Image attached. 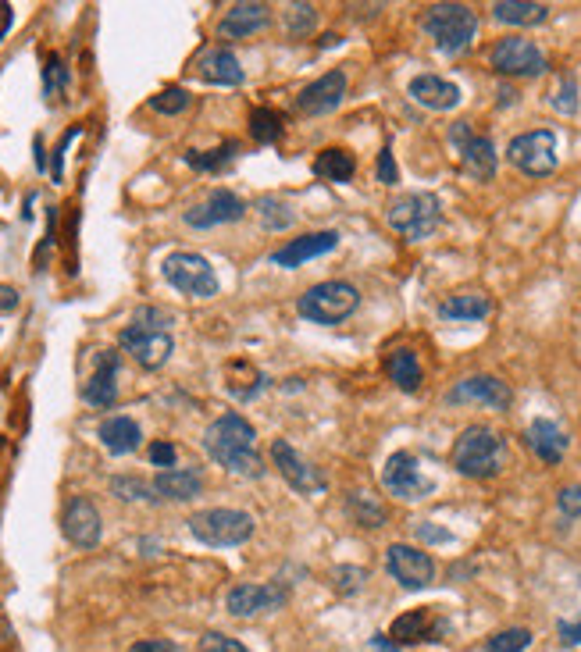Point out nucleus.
I'll return each mask as SVG.
<instances>
[{
    "instance_id": "nucleus-51",
    "label": "nucleus",
    "mask_w": 581,
    "mask_h": 652,
    "mask_svg": "<svg viewBox=\"0 0 581 652\" xmlns=\"http://www.w3.org/2000/svg\"><path fill=\"white\" fill-rule=\"evenodd\" d=\"M418 538H425V542H450V531L446 528H435L432 521H425V524H418Z\"/></svg>"
},
{
    "instance_id": "nucleus-21",
    "label": "nucleus",
    "mask_w": 581,
    "mask_h": 652,
    "mask_svg": "<svg viewBox=\"0 0 581 652\" xmlns=\"http://www.w3.org/2000/svg\"><path fill=\"white\" fill-rule=\"evenodd\" d=\"M118 364H122L118 350H100L97 353V371H93L90 382L82 385V400L90 403V407H97V410L115 407V400H118Z\"/></svg>"
},
{
    "instance_id": "nucleus-41",
    "label": "nucleus",
    "mask_w": 581,
    "mask_h": 652,
    "mask_svg": "<svg viewBox=\"0 0 581 652\" xmlns=\"http://www.w3.org/2000/svg\"><path fill=\"white\" fill-rule=\"evenodd\" d=\"M65 86H68V68L61 65L58 54H50L47 68H43V97L58 100L61 93H65Z\"/></svg>"
},
{
    "instance_id": "nucleus-27",
    "label": "nucleus",
    "mask_w": 581,
    "mask_h": 652,
    "mask_svg": "<svg viewBox=\"0 0 581 652\" xmlns=\"http://www.w3.org/2000/svg\"><path fill=\"white\" fill-rule=\"evenodd\" d=\"M100 442H104L107 453H115V457H125V453H136L143 442V432L140 424L132 421V417L118 414V417H107V421H100L97 428Z\"/></svg>"
},
{
    "instance_id": "nucleus-46",
    "label": "nucleus",
    "mask_w": 581,
    "mask_h": 652,
    "mask_svg": "<svg viewBox=\"0 0 581 652\" xmlns=\"http://www.w3.org/2000/svg\"><path fill=\"white\" fill-rule=\"evenodd\" d=\"M557 506L564 517H581V485H567V489H560Z\"/></svg>"
},
{
    "instance_id": "nucleus-26",
    "label": "nucleus",
    "mask_w": 581,
    "mask_h": 652,
    "mask_svg": "<svg viewBox=\"0 0 581 652\" xmlns=\"http://www.w3.org/2000/svg\"><path fill=\"white\" fill-rule=\"evenodd\" d=\"M197 72H200V79L211 82V86H239V82H243V65H239V58L229 47L207 50L204 58L197 61Z\"/></svg>"
},
{
    "instance_id": "nucleus-7",
    "label": "nucleus",
    "mask_w": 581,
    "mask_h": 652,
    "mask_svg": "<svg viewBox=\"0 0 581 652\" xmlns=\"http://www.w3.org/2000/svg\"><path fill=\"white\" fill-rule=\"evenodd\" d=\"M164 282L172 289H179L182 296H193V300H211L218 296V275H214L211 261L200 257V253L189 250H175L164 257L161 264Z\"/></svg>"
},
{
    "instance_id": "nucleus-36",
    "label": "nucleus",
    "mask_w": 581,
    "mask_h": 652,
    "mask_svg": "<svg viewBox=\"0 0 581 652\" xmlns=\"http://www.w3.org/2000/svg\"><path fill=\"white\" fill-rule=\"evenodd\" d=\"M111 496L125 499V503H157L154 485L136 478V474H118V478H111Z\"/></svg>"
},
{
    "instance_id": "nucleus-38",
    "label": "nucleus",
    "mask_w": 581,
    "mask_h": 652,
    "mask_svg": "<svg viewBox=\"0 0 581 652\" xmlns=\"http://www.w3.org/2000/svg\"><path fill=\"white\" fill-rule=\"evenodd\" d=\"M250 136L257 143H275L282 136V115L279 111H271V107H257L254 115H250Z\"/></svg>"
},
{
    "instance_id": "nucleus-28",
    "label": "nucleus",
    "mask_w": 581,
    "mask_h": 652,
    "mask_svg": "<svg viewBox=\"0 0 581 652\" xmlns=\"http://www.w3.org/2000/svg\"><path fill=\"white\" fill-rule=\"evenodd\" d=\"M439 631H442V624L432 617V610H410V613H403V617H396V624H393L396 645L435 642Z\"/></svg>"
},
{
    "instance_id": "nucleus-47",
    "label": "nucleus",
    "mask_w": 581,
    "mask_h": 652,
    "mask_svg": "<svg viewBox=\"0 0 581 652\" xmlns=\"http://www.w3.org/2000/svg\"><path fill=\"white\" fill-rule=\"evenodd\" d=\"M378 182H382V186H396V182H400V168H396V157H393V150L385 147L382 154H378Z\"/></svg>"
},
{
    "instance_id": "nucleus-8",
    "label": "nucleus",
    "mask_w": 581,
    "mask_h": 652,
    "mask_svg": "<svg viewBox=\"0 0 581 652\" xmlns=\"http://www.w3.org/2000/svg\"><path fill=\"white\" fill-rule=\"evenodd\" d=\"M507 161L514 164L517 172L532 175V179H542V175L557 172V132L553 129H532L521 132V136L510 139L507 147Z\"/></svg>"
},
{
    "instance_id": "nucleus-23",
    "label": "nucleus",
    "mask_w": 581,
    "mask_h": 652,
    "mask_svg": "<svg viewBox=\"0 0 581 652\" xmlns=\"http://www.w3.org/2000/svg\"><path fill=\"white\" fill-rule=\"evenodd\" d=\"M524 442H528V449H532L542 464H560L567 446H571L564 428H560L557 421H549V417H535V421L528 424V432H524Z\"/></svg>"
},
{
    "instance_id": "nucleus-55",
    "label": "nucleus",
    "mask_w": 581,
    "mask_h": 652,
    "mask_svg": "<svg viewBox=\"0 0 581 652\" xmlns=\"http://www.w3.org/2000/svg\"><path fill=\"white\" fill-rule=\"evenodd\" d=\"M36 168H40V172H47V157H43V143H40V139H36Z\"/></svg>"
},
{
    "instance_id": "nucleus-14",
    "label": "nucleus",
    "mask_w": 581,
    "mask_h": 652,
    "mask_svg": "<svg viewBox=\"0 0 581 652\" xmlns=\"http://www.w3.org/2000/svg\"><path fill=\"white\" fill-rule=\"evenodd\" d=\"M118 343H122V350L129 353L143 371H157V367H164L175 350L172 335L168 332H150V328H140V325H125L122 335H118Z\"/></svg>"
},
{
    "instance_id": "nucleus-52",
    "label": "nucleus",
    "mask_w": 581,
    "mask_h": 652,
    "mask_svg": "<svg viewBox=\"0 0 581 652\" xmlns=\"http://www.w3.org/2000/svg\"><path fill=\"white\" fill-rule=\"evenodd\" d=\"M557 631H560V638H564L567 645H581V624H571V620H560Z\"/></svg>"
},
{
    "instance_id": "nucleus-17",
    "label": "nucleus",
    "mask_w": 581,
    "mask_h": 652,
    "mask_svg": "<svg viewBox=\"0 0 581 652\" xmlns=\"http://www.w3.org/2000/svg\"><path fill=\"white\" fill-rule=\"evenodd\" d=\"M346 97V72H325L321 79H314L311 86H303L300 97H296V111L307 118H321L332 115Z\"/></svg>"
},
{
    "instance_id": "nucleus-11",
    "label": "nucleus",
    "mask_w": 581,
    "mask_h": 652,
    "mask_svg": "<svg viewBox=\"0 0 581 652\" xmlns=\"http://www.w3.org/2000/svg\"><path fill=\"white\" fill-rule=\"evenodd\" d=\"M489 65L500 75H514V79H532V75L546 72V54L524 36H503L496 47L489 50Z\"/></svg>"
},
{
    "instance_id": "nucleus-24",
    "label": "nucleus",
    "mask_w": 581,
    "mask_h": 652,
    "mask_svg": "<svg viewBox=\"0 0 581 652\" xmlns=\"http://www.w3.org/2000/svg\"><path fill=\"white\" fill-rule=\"evenodd\" d=\"M407 93L421 107H428V111H453L460 104V86L450 79H442V75H418V79H410Z\"/></svg>"
},
{
    "instance_id": "nucleus-43",
    "label": "nucleus",
    "mask_w": 581,
    "mask_h": 652,
    "mask_svg": "<svg viewBox=\"0 0 581 652\" xmlns=\"http://www.w3.org/2000/svg\"><path fill=\"white\" fill-rule=\"evenodd\" d=\"M132 325L140 328H150V332H168V325H172V314L161 307H136V314H132Z\"/></svg>"
},
{
    "instance_id": "nucleus-49",
    "label": "nucleus",
    "mask_w": 581,
    "mask_h": 652,
    "mask_svg": "<svg viewBox=\"0 0 581 652\" xmlns=\"http://www.w3.org/2000/svg\"><path fill=\"white\" fill-rule=\"evenodd\" d=\"M75 136H79V129L65 132V136H61V143H58V150H54V168H50V179H54V182H61V179H65V172H61V164H65L68 143H72Z\"/></svg>"
},
{
    "instance_id": "nucleus-31",
    "label": "nucleus",
    "mask_w": 581,
    "mask_h": 652,
    "mask_svg": "<svg viewBox=\"0 0 581 652\" xmlns=\"http://www.w3.org/2000/svg\"><path fill=\"white\" fill-rule=\"evenodd\" d=\"M314 175L328 182H350L357 175V161H353L350 150L343 147H325L314 157Z\"/></svg>"
},
{
    "instance_id": "nucleus-37",
    "label": "nucleus",
    "mask_w": 581,
    "mask_h": 652,
    "mask_svg": "<svg viewBox=\"0 0 581 652\" xmlns=\"http://www.w3.org/2000/svg\"><path fill=\"white\" fill-rule=\"evenodd\" d=\"M282 18H286V33L293 36V40H303V36L314 33V25H318V8H314V4H289V8L282 11Z\"/></svg>"
},
{
    "instance_id": "nucleus-5",
    "label": "nucleus",
    "mask_w": 581,
    "mask_h": 652,
    "mask_svg": "<svg viewBox=\"0 0 581 652\" xmlns=\"http://www.w3.org/2000/svg\"><path fill=\"white\" fill-rule=\"evenodd\" d=\"M425 33L442 54H460L478 36V15L467 4H435L425 11Z\"/></svg>"
},
{
    "instance_id": "nucleus-1",
    "label": "nucleus",
    "mask_w": 581,
    "mask_h": 652,
    "mask_svg": "<svg viewBox=\"0 0 581 652\" xmlns=\"http://www.w3.org/2000/svg\"><path fill=\"white\" fill-rule=\"evenodd\" d=\"M204 449L214 464L225 467V471H232V474H243V478H261L264 474V460H261V453H257L254 424L246 421L243 414H236V410H229V414H221L218 421L207 424Z\"/></svg>"
},
{
    "instance_id": "nucleus-48",
    "label": "nucleus",
    "mask_w": 581,
    "mask_h": 652,
    "mask_svg": "<svg viewBox=\"0 0 581 652\" xmlns=\"http://www.w3.org/2000/svg\"><path fill=\"white\" fill-rule=\"evenodd\" d=\"M147 457H150V464H154V467H164V471H168V467H175V457H179V453H175L172 442L157 439L154 446H150Z\"/></svg>"
},
{
    "instance_id": "nucleus-15",
    "label": "nucleus",
    "mask_w": 581,
    "mask_h": 652,
    "mask_svg": "<svg viewBox=\"0 0 581 652\" xmlns=\"http://www.w3.org/2000/svg\"><path fill=\"white\" fill-rule=\"evenodd\" d=\"M289 599L286 585H236L229 595H225V610L239 620L261 617V613L282 610Z\"/></svg>"
},
{
    "instance_id": "nucleus-30",
    "label": "nucleus",
    "mask_w": 581,
    "mask_h": 652,
    "mask_svg": "<svg viewBox=\"0 0 581 652\" xmlns=\"http://www.w3.org/2000/svg\"><path fill=\"white\" fill-rule=\"evenodd\" d=\"M385 371H389V378L396 382V389H403V392H418L421 382H425V371H421L418 353L414 350L389 353V357H385Z\"/></svg>"
},
{
    "instance_id": "nucleus-33",
    "label": "nucleus",
    "mask_w": 581,
    "mask_h": 652,
    "mask_svg": "<svg viewBox=\"0 0 581 652\" xmlns=\"http://www.w3.org/2000/svg\"><path fill=\"white\" fill-rule=\"evenodd\" d=\"M346 510H350L353 521L364 524V528H382L385 524V506L378 503L375 496H368V492H350V496H346Z\"/></svg>"
},
{
    "instance_id": "nucleus-32",
    "label": "nucleus",
    "mask_w": 581,
    "mask_h": 652,
    "mask_svg": "<svg viewBox=\"0 0 581 652\" xmlns=\"http://www.w3.org/2000/svg\"><path fill=\"white\" fill-rule=\"evenodd\" d=\"M492 15H496V22H507V25H539L546 22L549 8L546 4H535V0H496Z\"/></svg>"
},
{
    "instance_id": "nucleus-39",
    "label": "nucleus",
    "mask_w": 581,
    "mask_h": 652,
    "mask_svg": "<svg viewBox=\"0 0 581 652\" xmlns=\"http://www.w3.org/2000/svg\"><path fill=\"white\" fill-rule=\"evenodd\" d=\"M532 645V631L528 628H507L500 635H492L485 642V652H524Z\"/></svg>"
},
{
    "instance_id": "nucleus-35",
    "label": "nucleus",
    "mask_w": 581,
    "mask_h": 652,
    "mask_svg": "<svg viewBox=\"0 0 581 652\" xmlns=\"http://www.w3.org/2000/svg\"><path fill=\"white\" fill-rule=\"evenodd\" d=\"M257 218H261V225H264L268 232H286V229H293L296 214L289 211L286 200H275V196H261V200H257Z\"/></svg>"
},
{
    "instance_id": "nucleus-40",
    "label": "nucleus",
    "mask_w": 581,
    "mask_h": 652,
    "mask_svg": "<svg viewBox=\"0 0 581 652\" xmlns=\"http://www.w3.org/2000/svg\"><path fill=\"white\" fill-rule=\"evenodd\" d=\"M189 90H182V86H168V90H161L157 97H150V107H154L157 115H182L189 107Z\"/></svg>"
},
{
    "instance_id": "nucleus-16",
    "label": "nucleus",
    "mask_w": 581,
    "mask_h": 652,
    "mask_svg": "<svg viewBox=\"0 0 581 652\" xmlns=\"http://www.w3.org/2000/svg\"><path fill=\"white\" fill-rule=\"evenodd\" d=\"M446 403H450V407H460V403H482V407H489V410H507L510 403H514V392H510V385L500 382V378L471 375L446 392Z\"/></svg>"
},
{
    "instance_id": "nucleus-25",
    "label": "nucleus",
    "mask_w": 581,
    "mask_h": 652,
    "mask_svg": "<svg viewBox=\"0 0 581 652\" xmlns=\"http://www.w3.org/2000/svg\"><path fill=\"white\" fill-rule=\"evenodd\" d=\"M154 492H157V499L186 503V499H197L200 492H204V478H200V471H193V467H168V471H157Z\"/></svg>"
},
{
    "instance_id": "nucleus-10",
    "label": "nucleus",
    "mask_w": 581,
    "mask_h": 652,
    "mask_svg": "<svg viewBox=\"0 0 581 652\" xmlns=\"http://www.w3.org/2000/svg\"><path fill=\"white\" fill-rule=\"evenodd\" d=\"M450 143L457 147L460 164H464V172L471 175V179H478V182L496 179L500 157H496V147H492L489 136H482V132L471 129V122H453Z\"/></svg>"
},
{
    "instance_id": "nucleus-13",
    "label": "nucleus",
    "mask_w": 581,
    "mask_h": 652,
    "mask_svg": "<svg viewBox=\"0 0 581 652\" xmlns=\"http://www.w3.org/2000/svg\"><path fill=\"white\" fill-rule=\"evenodd\" d=\"M271 460H275V471L286 478L289 489L303 492V496H321V492H325V474H321L311 460H303L286 439L271 442Z\"/></svg>"
},
{
    "instance_id": "nucleus-42",
    "label": "nucleus",
    "mask_w": 581,
    "mask_h": 652,
    "mask_svg": "<svg viewBox=\"0 0 581 652\" xmlns=\"http://www.w3.org/2000/svg\"><path fill=\"white\" fill-rule=\"evenodd\" d=\"M549 104H553V111H560V115H574V111H578V82H574V75H560Z\"/></svg>"
},
{
    "instance_id": "nucleus-18",
    "label": "nucleus",
    "mask_w": 581,
    "mask_h": 652,
    "mask_svg": "<svg viewBox=\"0 0 581 652\" xmlns=\"http://www.w3.org/2000/svg\"><path fill=\"white\" fill-rule=\"evenodd\" d=\"M61 531H65V538L72 542V546L79 549H93L100 542V510L93 506V499L86 496H75L68 499L65 514H61Z\"/></svg>"
},
{
    "instance_id": "nucleus-4",
    "label": "nucleus",
    "mask_w": 581,
    "mask_h": 652,
    "mask_svg": "<svg viewBox=\"0 0 581 652\" xmlns=\"http://www.w3.org/2000/svg\"><path fill=\"white\" fill-rule=\"evenodd\" d=\"M189 535L211 549L243 546L254 535V517L246 510H232V506H211V510L189 517Z\"/></svg>"
},
{
    "instance_id": "nucleus-19",
    "label": "nucleus",
    "mask_w": 581,
    "mask_h": 652,
    "mask_svg": "<svg viewBox=\"0 0 581 652\" xmlns=\"http://www.w3.org/2000/svg\"><path fill=\"white\" fill-rule=\"evenodd\" d=\"M243 214H246V204L232 189H214L204 204L186 211V225L189 229H214V225H232Z\"/></svg>"
},
{
    "instance_id": "nucleus-44",
    "label": "nucleus",
    "mask_w": 581,
    "mask_h": 652,
    "mask_svg": "<svg viewBox=\"0 0 581 652\" xmlns=\"http://www.w3.org/2000/svg\"><path fill=\"white\" fill-rule=\"evenodd\" d=\"M364 581H368V571H364V567H336V571H332V585H336L339 592H357Z\"/></svg>"
},
{
    "instance_id": "nucleus-6",
    "label": "nucleus",
    "mask_w": 581,
    "mask_h": 652,
    "mask_svg": "<svg viewBox=\"0 0 581 652\" xmlns=\"http://www.w3.org/2000/svg\"><path fill=\"white\" fill-rule=\"evenodd\" d=\"M385 218H389V229H396L403 239H414V243H418V239H428L439 229L442 204L435 193H403L389 204Z\"/></svg>"
},
{
    "instance_id": "nucleus-45",
    "label": "nucleus",
    "mask_w": 581,
    "mask_h": 652,
    "mask_svg": "<svg viewBox=\"0 0 581 652\" xmlns=\"http://www.w3.org/2000/svg\"><path fill=\"white\" fill-rule=\"evenodd\" d=\"M200 652H250L243 642H236V638L221 635V631H207L204 638H200Z\"/></svg>"
},
{
    "instance_id": "nucleus-20",
    "label": "nucleus",
    "mask_w": 581,
    "mask_h": 652,
    "mask_svg": "<svg viewBox=\"0 0 581 652\" xmlns=\"http://www.w3.org/2000/svg\"><path fill=\"white\" fill-rule=\"evenodd\" d=\"M339 246V232H307L300 239H289L286 246L271 253V264L275 268H303L314 257H325Z\"/></svg>"
},
{
    "instance_id": "nucleus-50",
    "label": "nucleus",
    "mask_w": 581,
    "mask_h": 652,
    "mask_svg": "<svg viewBox=\"0 0 581 652\" xmlns=\"http://www.w3.org/2000/svg\"><path fill=\"white\" fill-rule=\"evenodd\" d=\"M129 652H179V645L168 642V638H147V642H136Z\"/></svg>"
},
{
    "instance_id": "nucleus-2",
    "label": "nucleus",
    "mask_w": 581,
    "mask_h": 652,
    "mask_svg": "<svg viewBox=\"0 0 581 652\" xmlns=\"http://www.w3.org/2000/svg\"><path fill=\"white\" fill-rule=\"evenodd\" d=\"M507 464V442L485 424H471L453 442V467L464 478H496Z\"/></svg>"
},
{
    "instance_id": "nucleus-9",
    "label": "nucleus",
    "mask_w": 581,
    "mask_h": 652,
    "mask_svg": "<svg viewBox=\"0 0 581 652\" xmlns=\"http://www.w3.org/2000/svg\"><path fill=\"white\" fill-rule=\"evenodd\" d=\"M382 485L389 489V496L407 499V503H418V499H428L435 492V481L421 471V460L414 453H407V449H400V453L385 460Z\"/></svg>"
},
{
    "instance_id": "nucleus-34",
    "label": "nucleus",
    "mask_w": 581,
    "mask_h": 652,
    "mask_svg": "<svg viewBox=\"0 0 581 652\" xmlns=\"http://www.w3.org/2000/svg\"><path fill=\"white\" fill-rule=\"evenodd\" d=\"M239 154V143H221L218 150H189L186 154V164H193L197 172H221V168H229Z\"/></svg>"
},
{
    "instance_id": "nucleus-12",
    "label": "nucleus",
    "mask_w": 581,
    "mask_h": 652,
    "mask_svg": "<svg viewBox=\"0 0 581 652\" xmlns=\"http://www.w3.org/2000/svg\"><path fill=\"white\" fill-rule=\"evenodd\" d=\"M385 571L389 578L400 581V588L407 592H418V588H428L435 581V560L418 546H407V542H393L385 549Z\"/></svg>"
},
{
    "instance_id": "nucleus-53",
    "label": "nucleus",
    "mask_w": 581,
    "mask_h": 652,
    "mask_svg": "<svg viewBox=\"0 0 581 652\" xmlns=\"http://www.w3.org/2000/svg\"><path fill=\"white\" fill-rule=\"evenodd\" d=\"M11 310H18V289L0 286V314H11Z\"/></svg>"
},
{
    "instance_id": "nucleus-54",
    "label": "nucleus",
    "mask_w": 581,
    "mask_h": 652,
    "mask_svg": "<svg viewBox=\"0 0 581 652\" xmlns=\"http://www.w3.org/2000/svg\"><path fill=\"white\" fill-rule=\"evenodd\" d=\"M371 645H375L378 652H400V645L389 642V638H385V635H375V638H371Z\"/></svg>"
},
{
    "instance_id": "nucleus-29",
    "label": "nucleus",
    "mask_w": 581,
    "mask_h": 652,
    "mask_svg": "<svg viewBox=\"0 0 581 652\" xmlns=\"http://www.w3.org/2000/svg\"><path fill=\"white\" fill-rule=\"evenodd\" d=\"M492 300L485 293H457L439 303V318L446 321H482L489 318Z\"/></svg>"
},
{
    "instance_id": "nucleus-22",
    "label": "nucleus",
    "mask_w": 581,
    "mask_h": 652,
    "mask_svg": "<svg viewBox=\"0 0 581 652\" xmlns=\"http://www.w3.org/2000/svg\"><path fill=\"white\" fill-rule=\"evenodd\" d=\"M271 25V8L261 0H250V4H232L229 15L221 18L218 33L225 40H250V36L264 33Z\"/></svg>"
},
{
    "instance_id": "nucleus-3",
    "label": "nucleus",
    "mask_w": 581,
    "mask_h": 652,
    "mask_svg": "<svg viewBox=\"0 0 581 652\" xmlns=\"http://www.w3.org/2000/svg\"><path fill=\"white\" fill-rule=\"evenodd\" d=\"M361 307V289L350 286V282H318L307 293L296 300V310H300L303 321H314V325H339V321L353 318Z\"/></svg>"
}]
</instances>
